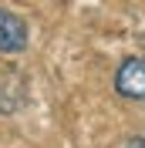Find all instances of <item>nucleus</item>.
I'll return each instance as SVG.
<instances>
[{
	"mask_svg": "<svg viewBox=\"0 0 145 148\" xmlns=\"http://www.w3.org/2000/svg\"><path fill=\"white\" fill-rule=\"evenodd\" d=\"M30 44V30L27 24L14 14V10L0 7V54H20Z\"/></svg>",
	"mask_w": 145,
	"mask_h": 148,
	"instance_id": "2",
	"label": "nucleus"
},
{
	"mask_svg": "<svg viewBox=\"0 0 145 148\" xmlns=\"http://www.w3.org/2000/svg\"><path fill=\"white\" fill-rule=\"evenodd\" d=\"M125 148H145V138H128Z\"/></svg>",
	"mask_w": 145,
	"mask_h": 148,
	"instance_id": "3",
	"label": "nucleus"
},
{
	"mask_svg": "<svg viewBox=\"0 0 145 148\" xmlns=\"http://www.w3.org/2000/svg\"><path fill=\"white\" fill-rule=\"evenodd\" d=\"M115 91L128 101H145V57H125L118 64Z\"/></svg>",
	"mask_w": 145,
	"mask_h": 148,
	"instance_id": "1",
	"label": "nucleus"
}]
</instances>
